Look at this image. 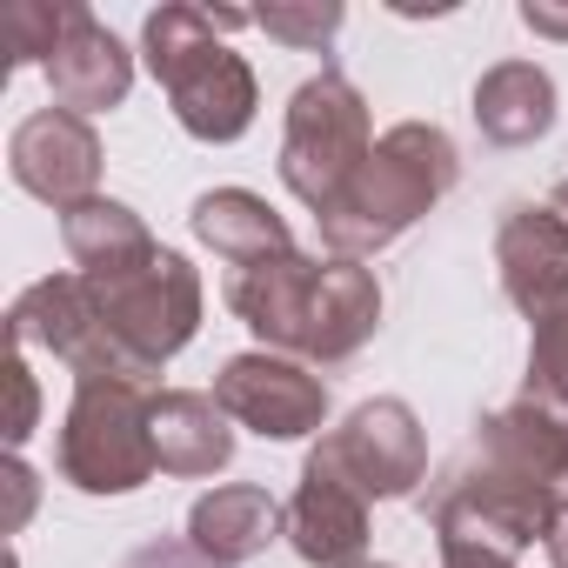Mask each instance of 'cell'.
<instances>
[{
    "instance_id": "obj_1",
    "label": "cell",
    "mask_w": 568,
    "mask_h": 568,
    "mask_svg": "<svg viewBox=\"0 0 568 568\" xmlns=\"http://www.w3.org/2000/svg\"><path fill=\"white\" fill-rule=\"evenodd\" d=\"M241 28H254V14L201 8V0H161L141 21V61L161 81L181 134L201 148H234L261 114V81L227 48V34Z\"/></svg>"
},
{
    "instance_id": "obj_2",
    "label": "cell",
    "mask_w": 568,
    "mask_h": 568,
    "mask_svg": "<svg viewBox=\"0 0 568 568\" xmlns=\"http://www.w3.org/2000/svg\"><path fill=\"white\" fill-rule=\"evenodd\" d=\"M462 181V148L435 121H395L362 174L342 187V201L322 214V247L342 261H375L395 247L415 221H428Z\"/></svg>"
},
{
    "instance_id": "obj_3",
    "label": "cell",
    "mask_w": 568,
    "mask_h": 568,
    "mask_svg": "<svg viewBox=\"0 0 568 568\" xmlns=\"http://www.w3.org/2000/svg\"><path fill=\"white\" fill-rule=\"evenodd\" d=\"M375 114H368V94L342 74V68H322L308 74L295 94H288V114H281V154H274V174L302 207H315V221L342 201V187L362 174V161L375 154Z\"/></svg>"
},
{
    "instance_id": "obj_4",
    "label": "cell",
    "mask_w": 568,
    "mask_h": 568,
    "mask_svg": "<svg viewBox=\"0 0 568 568\" xmlns=\"http://www.w3.org/2000/svg\"><path fill=\"white\" fill-rule=\"evenodd\" d=\"M161 468L154 455V388L88 375L54 435V475L74 495H134Z\"/></svg>"
},
{
    "instance_id": "obj_5",
    "label": "cell",
    "mask_w": 568,
    "mask_h": 568,
    "mask_svg": "<svg viewBox=\"0 0 568 568\" xmlns=\"http://www.w3.org/2000/svg\"><path fill=\"white\" fill-rule=\"evenodd\" d=\"M88 288H94L101 328H108V342H114L134 388H154L161 368L201 335L207 288H201V267L181 247H161L148 267H134L121 281H88Z\"/></svg>"
},
{
    "instance_id": "obj_6",
    "label": "cell",
    "mask_w": 568,
    "mask_h": 568,
    "mask_svg": "<svg viewBox=\"0 0 568 568\" xmlns=\"http://www.w3.org/2000/svg\"><path fill=\"white\" fill-rule=\"evenodd\" d=\"M315 455L348 488H362L368 501H408L428 481V435H422V422H415V408L402 395H375V402L348 408L315 442Z\"/></svg>"
},
{
    "instance_id": "obj_7",
    "label": "cell",
    "mask_w": 568,
    "mask_h": 568,
    "mask_svg": "<svg viewBox=\"0 0 568 568\" xmlns=\"http://www.w3.org/2000/svg\"><path fill=\"white\" fill-rule=\"evenodd\" d=\"M207 395L221 402V415L234 428H254L261 442L328 435V382H322V368H308L295 355H267V348L227 355Z\"/></svg>"
},
{
    "instance_id": "obj_8",
    "label": "cell",
    "mask_w": 568,
    "mask_h": 568,
    "mask_svg": "<svg viewBox=\"0 0 568 568\" xmlns=\"http://www.w3.org/2000/svg\"><path fill=\"white\" fill-rule=\"evenodd\" d=\"M101 134H94V121H81V114H68V108H34L14 134H8V174H14V187L21 194H34V201H48L54 214H68V207H81V201H94L101 194Z\"/></svg>"
},
{
    "instance_id": "obj_9",
    "label": "cell",
    "mask_w": 568,
    "mask_h": 568,
    "mask_svg": "<svg viewBox=\"0 0 568 568\" xmlns=\"http://www.w3.org/2000/svg\"><path fill=\"white\" fill-rule=\"evenodd\" d=\"M322 281V254H274L254 267H227V308L241 315V328L267 348V355H295L302 362V335H308V302Z\"/></svg>"
},
{
    "instance_id": "obj_10",
    "label": "cell",
    "mask_w": 568,
    "mask_h": 568,
    "mask_svg": "<svg viewBox=\"0 0 568 568\" xmlns=\"http://www.w3.org/2000/svg\"><path fill=\"white\" fill-rule=\"evenodd\" d=\"M368 495L348 488L315 448L302 462V481L288 495V548L308 568H362L368 561Z\"/></svg>"
},
{
    "instance_id": "obj_11",
    "label": "cell",
    "mask_w": 568,
    "mask_h": 568,
    "mask_svg": "<svg viewBox=\"0 0 568 568\" xmlns=\"http://www.w3.org/2000/svg\"><path fill=\"white\" fill-rule=\"evenodd\" d=\"M41 74H48L54 108L81 114V121L114 114V108L134 94V54L121 48V34H114L94 8H81V0H74V21H68L54 61H48Z\"/></svg>"
},
{
    "instance_id": "obj_12",
    "label": "cell",
    "mask_w": 568,
    "mask_h": 568,
    "mask_svg": "<svg viewBox=\"0 0 568 568\" xmlns=\"http://www.w3.org/2000/svg\"><path fill=\"white\" fill-rule=\"evenodd\" d=\"M495 274L501 295L535 322L555 295H568V221L548 201H515L495 221Z\"/></svg>"
},
{
    "instance_id": "obj_13",
    "label": "cell",
    "mask_w": 568,
    "mask_h": 568,
    "mask_svg": "<svg viewBox=\"0 0 568 568\" xmlns=\"http://www.w3.org/2000/svg\"><path fill=\"white\" fill-rule=\"evenodd\" d=\"M382 328V281L368 261H342L322 254V281L308 302V335H302V362L308 368H342L355 362Z\"/></svg>"
},
{
    "instance_id": "obj_14",
    "label": "cell",
    "mask_w": 568,
    "mask_h": 568,
    "mask_svg": "<svg viewBox=\"0 0 568 568\" xmlns=\"http://www.w3.org/2000/svg\"><path fill=\"white\" fill-rule=\"evenodd\" d=\"M274 535H288V501H274L261 481H221L187 508V541L221 568L254 561Z\"/></svg>"
},
{
    "instance_id": "obj_15",
    "label": "cell",
    "mask_w": 568,
    "mask_h": 568,
    "mask_svg": "<svg viewBox=\"0 0 568 568\" xmlns=\"http://www.w3.org/2000/svg\"><path fill=\"white\" fill-rule=\"evenodd\" d=\"M468 114H475L481 141H495V148H535L555 128L561 94H555V74L541 61H495V68H481Z\"/></svg>"
},
{
    "instance_id": "obj_16",
    "label": "cell",
    "mask_w": 568,
    "mask_h": 568,
    "mask_svg": "<svg viewBox=\"0 0 568 568\" xmlns=\"http://www.w3.org/2000/svg\"><path fill=\"white\" fill-rule=\"evenodd\" d=\"M154 455L161 475L201 481L234 462V422L207 388H154Z\"/></svg>"
},
{
    "instance_id": "obj_17",
    "label": "cell",
    "mask_w": 568,
    "mask_h": 568,
    "mask_svg": "<svg viewBox=\"0 0 568 568\" xmlns=\"http://www.w3.org/2000/svg\"><path fill=\"white\" fill-rule=\"evenodd\" d=\"M61 247H68L74 274H88V281H121V274H134V267H148L161 254L148 221L114 194H94V201L68 207L61 214Z\"/></svg>"
},
{
    "instance_id": "obj_18",
    "label": "cell",
    "mask_w": 568,
    "mask_h": 568,
    "mask_svg": "<svg viewBox=\"0 0 568 568\" xmlns=\"http://www.w3.org/2000/svg\"><path fill=\"white\" fill-rule=\"evenodd\" d=\"M187 227H194V241H201L214 261H227V267H254V261H274V254L295 247L288 221H281L254 187H207V194H194Z\"/></svg>"
},
{
    "instance_id": "obj_19",
    "label": "cell",
    "mask_w": 568,
    "mask_h": 568,
    "mask_svg": "<svg viewBox=\"0 0 568 568\" xmlns=\"http://www.w3.org/2000/svg\"><path fill=\"white\" fill-rule=\"evenodd\" d=\"M521 395L568 415V295H555L535 322H528V375Z\"/></svg>"
},
{
    "instance_id": "obj_20",
    "label": "cell",
    "mask_w": 568,
    "mask_h": 568,
    "mask_svg": "<svg viewBox=\"0 0 568 568\" xmlns=\"http://www.w3.org/2000/svg\"><path fill=\"white\" fill-rule=\"evenodd\" d=\"M74 21V0H14L0 14V48H8V68H48L61 34Z\"/></svg>"
},
{
    "instance_id": "obj_21",
    "label": "cell",
    "mask_w": 568,
    "mask_h": 568,
    "mask_svg": "<svg viewBox=\"0 0 568 568\" xmlns=\"http://www.w3.org/2000/svg\"><path fill=\"white\" fill-rule=\"evenodd\" d=\"M348 8L342 0H267V8L254 14V28L281 48H302V54H328L335 34H342Z\"/></svg>"
},
{
    "instance_id": "obj_22",
    "label": "cell",
    "mask_w": 568,
    "mask_h": 568,
    "mask_svg": "<svg viewBox=\"0 0 568 568\" xmlns=\"http://www.w3.org/2000/svg\"><path fill=\"white\" fill-rule=\"evenodd\" d=\"M8 388H14V422H8V448L21 455V448L34 442V428H41V388H34V375H28V348H14V355H8Z\"/></svg>"
},
{
    "instance_id": "obj_23",
    "label": "cell",
    "mask_w": 568,
    "mask_h": 568,
    "mask_svg": "<svg viewBox=\"0 0 568 568\" xmlns=\"http://www.w3.org/2000/svg\"><path fill=\"white\" fill-rule=\"evenodd\" d=\"M521 28L541 41H568V0H521Z\"/></svg>"
},
{
    "instance_id": "obj_24",
    "label": "cell",
    "mask_w": 568,
    "mask_h": 568,
    "mask_svg": "<svg viewBox=\"0 0 568 568\" xmlns=\"http://www.w3.org/2000/svg\"><path fill=\"white\" fill-rule=\"evenodd\" d=\"M442 548V568H521L508 555H488V548H462V541H435Z\"/></svg>"
},
{
    "instance_id": "obj_25",
    "label": "cell",
    "mask_w": 568,
    "mask_h": 568,
    "mask_svg": "<svg viewBox=\"0 0 568 568\" xmlns=\"http://www.w3.org/2000/svg\"><path fill=\"white\" fill-rule=\"evenodd\" d=\"M8 488H14V528H21L28 508H34V468H28L21 455H8Z\"/></svg>"
},
{
    "instance_id": "obj_26",
    "label": "cell",
    "mask_w": 568,
    "mask_h": 568,
    "mask_svg": "<svg viewBox=\"0 0 568 568\" xmlns=\"http://www.w3.org/2000/svg\"><path fill=\"white\" fill-rule=\"evenodd\" d=\"M541 548H548V568H568V501L555 508V521H548V535H541Z\"/></svg>"
},
{
    "instance_id": "obj_27",
    "label": "cell",
    "mask_w": 568,
    "mask_h": 568,
    "mask_svg": "<svg viewBox=\"0 0 568 568\" xmlns=\"http://www.w3.org/2000/svg\"><path fill=\"white\" fill-rule=\"evenodd\" d=\"M548 207H555V214L568 221V181H555V194H548Z\"/></svg>"
},
{
    "instance_id": "obj_28",
    "label": "cell",
    "mask_w": 568,
    "mask_h": 568,
    "mask_svg": "<svg viewBox=\"0 0 568 568\" xmlns=\"http://www.w3.org/2000/svg\"><path fill=\"white\" fill-rule=\"evenodd\" d=\"M362 568H395V561H362Z\"/></svg>"
}]
</instances>
